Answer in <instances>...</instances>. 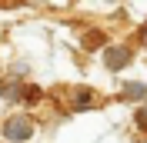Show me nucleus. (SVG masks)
Returning a JSON list of instances; mask_svg holds the SVG:
<instances>
[{
  "label": "nucleus",
  "mask_w": 147,
  "mask_h": 143,
  "mask_svg": "<svg viewBox=\"0 0 147 143\" xmlns=\"http://www.w3.org/2000/svg\"><path fill=\"white\" fill-rule=\"evenodd\" d=\"M27 133H30L27 123H10V126H7V136H10V140H24Z\"/></svg>",
  "instance_id": "f257e3e1"
}]
</instances>
